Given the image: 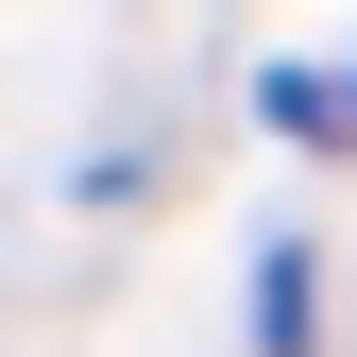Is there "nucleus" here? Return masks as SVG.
<instances>
[{
    "mask_svg": "<svg viewBox=\"0 0 357 357\" xmlns=\"http://www.w3.org/2000/svg\"><path fill=\"white\" fill-rule=\"evenodd\" d=\"M255 340L306 357V255H273V273H255Z\"/></svg>",
    "mask_w": 357,
    "mask_h": 357,
    "instance_id": "obj_1",
    "label": "nucleus"
}]
</instances>
